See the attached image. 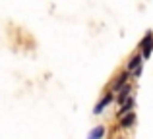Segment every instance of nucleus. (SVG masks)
<instances>
[{
  "instance_id": "1",
  "label": "nucleus",
  "mask_w": 153,
  "mask_h": 139,
  "mask_svg": "<svg viewBox=\"0 0 153 139\" xmlns=\"http://www.w3.org/2000/svg\"><path fill=\"white\" fill-rule=\"evenodd\" d=\"M140 49H142V56H143V58H149V54L153 52V33H151V31L142 39V43H140Z\"/></svg>"
},
{
  "instance_id": "2",
  "label": "nucleus",
  "mask_w": 153,
  "mask_h": 139,
  "mask_svg": "<svg viewBox=\"0 0 153 139\" xmlns=\"http://www.w3.org/2000/svg\"><path fill=\"white\" fill-rule=\"evenodd\" d=\"M114 101V91H111V93H107L105 95V97L101 99V101L97 102V104H95V108H93V114H101L105 108H107L108 104H111V102Z\"/></svg>"
},
{
  "instance_id": "3",
  "label": "nucleus",
  "mask_w": 153,
  "mask_h": 139,
  "mask_svg": "<svg viewBox=\"0 0 153 139\" xmlns=\"http://www.w3.org/2000/svg\"><path fill=\"white\" fill-rule=\"evenodd\" d=\"M134 124H136V114L132 112V110L120 116V128H122V129H130Z\"/></svg>"
},
{
  "instance_id": "4",
  "label": "nucleus",
  "mask_w": 153,
  "mask_h": 139,
  "mask_svg": "<svg viewBox=\"0 0 153 139\" xmlns=\"http://www.w3.org/2000/svg\"><path fill=\"white\" fill-rule=\"evenodd\" d=\"M128 77H130V71H128V70H126V71H122V74H120L118 77H116L114 85H112V91L116 93V91H120V89H122V87L128 83Z\"/></svg>"
},
{
  "instance_id": "5",
  "label": "nucleus",
  "mask_w": 153,
  "mask_h": 139,
  "mask_svg": "<svg viewBox=\"0 0 153 139\" xmlns=\"http://www.w3.org/2000/svg\"><path fill=\"white\" fill-rule=\"evenodd\" d=\"M134 106H136V99H134V97H132V95H130V97H128L126 101H124L122 104H120V110H118V116H122V114L130 112V110L134 108Z\"/></svg>"
},
{
  "instance_id": "6",
  "label": "nucleus",
  "mask_w": 153,
  "mask_h": 139,
  "mask_svg": "<svg viewBox=\"0 0 153 139\" xmlns=\"http://www.w3.org/2000/svg\"><path fill=\"white\" fill-rule=\"evenodd\" d=\"M142 60H143V56L142 54H136V56H132L130 58V62H128V71H134V70H138V68H142Z\"/></svg>"
},
{
  "instance_id": "7",
  "label": "nucleus",
  "mask_w": 153,
  "mask_h": 139,
  "mask_svg": "<svg viewBox=\"0 0 153 139\" xmlns=\"http://www.w3.org/2000/svg\"><path fill=\"white\" fill-rule=\"evenodd\" d=\"M130 93H132V87L130 85H124L122 89H120V95H118V102H120V104H122V102L130 97Z\"/></svg>"
},
{
  "instance_id": "8",
  "label": "nucleus",
  "mask_w": 153,
  "mask_h": 139,
  "mask_svg": "<svg viewBox=\"0 0 153 139\" xmlns=\"http://www.w3.org/2000/svg\"><path fill=\"white\" fill-rule=\"evenodd\" d=\"M105 135V128L103 126H99V128H95V129H91L89 132V137L91 139H99V137H103Z\"/></svg>"
}]
</instances>
